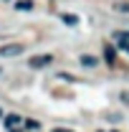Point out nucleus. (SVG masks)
<instances>
[{
  "label": "nucleus",
  "mask_w": 129,
  "mask_h": 132,
  "mask_svg": "<svg viewBox=\"0 0 129 132\" xmlns=\"http://www.w3.org/2000/svg\"><path fill=\"white\" fill-rule=\"evenodd\" d=\"M53 132H73V130H66V127H56Z\"/></svg>",
  "instance_id": "obj_12"
},
{
  "label": "nucleus",
  "mask_w": 129,
  "mask_h": 132,
  "mask_svg": "<svg viewBox=\"0 0 129 132\" xmlns=\"http://www.w3.org/2000/svg\"><path fill=\"white\" fill-rule=\"evenodd\" d=\"M25 127H28V130H38V122H35V119H25Z\"/></svg>",
  "instance_id": "obj_10"
},
{
  "label": "nucleus",
  "mask_w": 129,
  "mask_h": 132,
  "mask_svg": "<svg viewBox=\"0 0 129 132\" xmlns=\"http://www.w3.org/2000/svg\"><path fill=\"white\" fill-rule=\"evenodd\" d=\"M20 122H23L20 114H8V117H5V127H8V130H18Z\"/></svg>",
  "instance_id": "obj_3"
},
{
  "label": "nucleus",
  "mask_w": 129,
  "mask_h": 132,
  "mask_svg": "<svg viewBox=\"0 0 129 132\" xmlns=\"http://www.w3.org/2000/svg\"><path fill=\"white\" fill-rule=\"evenodd\" d=\"M31 8H33L31 0H18L15 3V10H31Z\"/></svg>",
  "instance_id": "obj_7"
},
{
  "label": "nucleus",
  "mask_w": 129,
  "mask_h": 132,
  "mask_svg": "<svg viewBox=\"0 0 129 132\" xmlns=\"http://www.w3.org/2000/svg\"><path fill=\"white\" fill-rule=\"evenodd\" d=\"M0 117H3V109H0Z\"/></svg>",
  "instance_id": "obj_13"
},
{
  "label": "nucleus",
  "mask_w": 129,
  "mask_h": 132,
  "mask_svg": "<svg viewBox=\"0 0 129 132\" xmlns=\"http://www.w3.org/2000/svg\"><path fill=\"white\" fill-rule=\"evenodd\" d=\"M81 64L84 66H96V59L94 56H81Z\"/></svg>",
  "instance_id": "obj_8"
},
{
  "label": "nucleus",
  "mask_w": 129,
  "mask_h": 132,
  "mask_svg": "<svg viewBox=\"0 0 129 132\" xmlns=\"http://www.w3.org/2000/svg\"><path fill=\"white\" fill-rule=\"evenodd\" d=\"M119 97H122V102H124V104H129V92H122Z\"/></svg>",
  "instance_id": "obj_11"
},
{
  "label": "nucleus",
  "mask_w": 129,
  "mask_h": 132,
  "mask_svg": "<svg viewBox=\"0 0 129 132\" xmlns=\"http://www.w3.org/2000/svg\"><path fill=\"white\" fill-rule=\"evenodd\" d=\"M104 53H106V61H109V66H114V46H104Z\"/></svg>",
  "instance_id": "obj_6"
},
{
  "label": "nucleus",
  "mask_w": 129,
  "mask_h": 132,
  "mask_svg": "<svg viewBox=\"0 0 129 132\" xmlns=\"http://www.w3.org/2000/svg\"><path fill=\"white\" fill-rule=\"evenodd\" d=\"M114 10L116 13H129V0H114Z\"/></svg>",
  "instance_id": "obj_4"
},
{
  "label": "nucleus",
  "mask_w": 129,
  "mask_h": 132,
  "mask_svg": "<svg viewBox=\"0 0 129 132\" xmlns=\"http://www.w3.org/2000/svg\"><path fill=\"white\" fill-rule=\"evenodd\" d=\"M114 38H116V46H119V43H129V31H119V33H114Z\"/></svg>",
  "instance_id": "obj_5"
},
{
  "label": "nucleus",
  "mask_w": 129,
  "mask_h": 132,
  "mask_svg": "<svg viewBox=\"0 0 129 132\" xmlns=\"http://www.w3.org/2000/svg\"><path fill=\"white\" fill-rule=\"evenodd\" d=\"M51 61H53V56H51V53H43V56H33L28 64H31V69H43V66H48Z\"/></svg>",
  "instance_id": "obj_1"
},
{
  "label": "nucleus",
  "mask_w": 129,
  "mask_h": 132,
  "mask_svg": "<svg viewBox=\"0 0 129 132\" xmlns=\"http://www.w3.org/2000/svg\"><path fill=\"white\" fill-rule=\"evenodd\" d=\"M63 23H68V26H76V23H79V18H76V15H63Z\"/></svg>",
  "instance_id": "obj_9"
},
{
  "label": "nucleus",
  "mask_w": 129,
  "mask_h": 132,
  "mask_svg": "<svg viewBox=\"0 0 129 132\" xmlns=\"http://www.w3.org/2000/svg\"><path fill=\"white\" fill-rule=\"evenodd\" d=\"M18 53H23V43H8L0 48V56H18Z\"/></svg>",
  "instance_id": "obj_2"
}]
</instances>
